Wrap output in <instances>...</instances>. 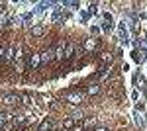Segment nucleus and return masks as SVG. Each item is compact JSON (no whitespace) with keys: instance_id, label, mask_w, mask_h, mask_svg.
I'll list each match as a JSON object with an SVG mask.
<instances>
[{"instance_id":"8","label":"nucleus","mask_w":147,"mask_h":131,"mask_svg":"<svg viewBox=\"0 0 147 131\" xmlns=\"http://www.w3.org/2000/svg\"><path fill=\"white\" fill-rule=\"evenodd\" d=\"M28 65H30V69H32V71H34V69H37V67L41 65V57H39L37 53L32 55V57H30V63H28Z\"/></svg>"},{"instance_id":"34","label":"nucleus","mask_w":147,"mask_h":131,"mask_svg":"<svg viewBox=\"0 0 147 131\" xmlns=\"http://www.w3.org/2000/svg\"><path fill=\"white\" fill-rule=\"evenodd\" d=\"M0 129H2V127H0Z\"/></svg>"},{"instance_id":"13","label":"nucleus","mask_w":147,"mask_h":131,"mask_svg":"<svg viewBox=\"0 0 147 131\" xmlns=\"http://www.w3.org/2000/svg\"><path fill=\"white\" fill-rule=\"evenodd\" d=\"M96 45H98V41H96L94 37H90V39H86V43H84V49H86V51H94V49H96Z\"/></svg>"},{"instance_id":"7","label":"nucleus","mask_w":147,"mask_h":131,"mask_svg":"<svg viewBox=\"0 0 147 131\" xmlns=\"http://www.w3.org/2000/svg\"><path fill=\"white\" fill-rule=\"evenodd\" d=\"M61 10L63 8H53L51 16H49V22H63V16H61Z\"/></svg>"},{"instance_id":"19","label":"nucleus","mask_w":147,"mask_h":131,"mask_svg":"<svg viewBox=\"0 0 147 131\" xmlns=\"http://www.w3.org/2000/svg\"><path fill=\"white\" fill-rule=\"evenodd\" d=\"M79 20H80L82 24H88V20H90V14H88V12H82V10H80V12H79Z\"/></svg>"},{"instance_id":"22","label":"nucleus","mask_w":147,"mask_h":131,"mask_svg":"<svg viewBox=\"0 0 147 131\" xmlns=\"http://www.w3.org/2000/svg\"><path fill=\"white\" fill-rule=\"evenodd\" d=\"M112 59H114V57H112L110 53H102V55H100V61H102V63H106V65H108V63L112 65Z\"/></svg>"},{"instance_id":"28","label":"nucleus","mask_w":147,"mask_h":131,"mask_svg":"<svg viewBox=\"0 0 147 131\" xmlns=\"http://www.w3.org/2000/svg\"><path fill=\"white\" fill-rule=\"evenodd\" d=\"M129 98L134 100V102H137V100H139V92H137V90H134V92L129 94Z\"/></svg>"},{"instance_id":"12","label":"nucleus","mask_w":147,"mask_h":131,"mask_svg":"<svg viewBox=\"0 0 147 131\" xmlns=\"http://www.w3.org/2000/svg\"><path fill=\"white\" fill-rule=\"evenodd\" d=\"M20 102H22L24 106H28V108H32V106H34V98H32V96H28V94H20Z\"/></svg>"},{"instance_id":"30","label":"nucleus","mask_w":147,"mask_h":131,"mask_svg":"<svg viewBox=\"0 0 147 131\" xmlns=\"http://www.w3.org/2000/svg\"><path fill=\"white\" fill-rule=\"evenodd\" d=\"M108 75H110V71L106 69V71H104V73H102V75H100V78H102V80H104V78H108Z\"/></svg>"},{"instance_id":"9","label":"nucleus","mask_w":147,"mask_h":131,"mask_svg":"<svg viewBox=\"0 0 147 131\" xmlns=\"http://www.w3.org/2000/svg\"><path fill=\"white\" fill-rule=\"evenodd\" d=\"M43 33H45V26L43 24H35L34 28H32V35H35V37H39Z\"/></svg>"},{"instance_id":"24","label":"nucleus","mask_w":147,"mask_h":131,"mask_svg":"<svg viewBox=\"0 0 147 131\" xmlns=\"http://www.w3.org/2000/svg\"><path fill=\"white\" fill-rule=\"evenodd\" d=\"M137 82H139V88H145L147 86V80L143 75H137Z\"/></svg>"},{"instance_id":"10","label":"nucleus","mask_w":147,"mask_h":131,"mask_svg":"<svg viewBox=\"0 0 147 131\" xmlns=\"http://www.w3.org/2000/svg\"><path fill=\"white\" fill-rule=\"evenodd\" d=\"M65 41H61L59 43V47H57V51H55V59L57 61H61V59H65Z\"/></svg>"},{"instance_id":"11","label":"nucleus","mask_w":147,"mask_h":131,"mask_svg":"<svg viewBox=\"0 0 147 131\" xmlns=\"http://www.w3.org/2000/svg\"><path fill=\"white\" fill-rule=\"evenodd\" d=\"M39 131H53V121L45 118V120L39 123Z\"/></svg>"},{"instance_id":"3","label":"nucleus","mask_w":147,"mask_h":131,"mask_svg":"<svg viewBox=\"0 0 147 131\" xmlns=\"http://www.w3.org/2000/svg\"><path fill=\"white\" fill-rule=\"evenodd\" d=\"M82 98H84V96H82L80 92H67V94L63 96V100L69 102V104H73V106H79L80 102H82Z\"/></svg>"},{"instance_id":"23","label":"nucleus","mask_w":147,"mask_h":131,"mask_svg":"<svg viewBox=\"0 0 147 131\" xmlns=\"http://www.w3.org/2000/svg\"><path fill=\"white\" fill-rule=\"evenodd\" d=\"M98 90H100V86H98V84H90V86L86 88V94H98Z\"/></svg>"},{"instance_id":"31","label":"nucleus","mask_w":147,"mask_h":131,"mask_svg":"<svg viewBox=\"0 0 147 131\" xmlns=\"http://www.w3.org/2000/svg\"><path fill=\"white\" fill-rule=\"evenodd\" d=\"M4 55H6V49H4V47H0V61L4 59Z\"/></svg>"},{"instance_id":"21","label":"nucleus","mask_w":147,"mask_h":131,"mask_svg":"<svg viewBox=\"0 0 147 131\" xmlns=\"http://www.w3.org/2000/svg\"><path fill=\"white\" fill-rule=\"evenodd\" d=\"M14 57H16V55H14V47H8V49H6V55H4V59L10 63V61H14Z\"/></svg>"},{"instance_id":"17","label":"nucleus","mask_w":147,"mask_h":131,"mask_svg":"<svg viewBox=\"0 0 147 131\" xmlns=\"http://www.w3.org/2000/svg\"><path fill=\"white\" fill-rule=\"evenodd\" d=\"M100 33H102V30H100V26H98V24H94V26H90V35L94 37V39H96V37H98Z\"/></svg>"},{"instance_id":"6","label":"nucleus","mask_w":147,"mask_h":131,"mask_svg":"<svg viewBox=\"0 0 147 131\" xmlns=\"http://www.w3.org/2000/svg\"><path fill=\"white\" fill-rule=\"evenodd\" d=\"M39 57H41V63H43V65H47L49 61H53V59H55V51L47 49V51H43V53H39Z\"/></svg>"},{"instance_id":"18","label":"nucleus","mask_w":147,"mask_h":131,"mask_svg":"<svg viewBox=\"0 0 147 131\" xmlns=\"http://www.w3.org/2000/svg\"><path fill=\"white\" fill-rule=\"evenodd\" d=\"M35 121H37V116H35L34 112H28L26 114V123L30 125V123H35Z\"/></svg>"},{"instance_id":"2","label":"nucleus","mask_w":147,"mask_h":131,"mask_svg":"<svg viewBox=\"0 0 147 131\" xmlns=\"http://www.w3.org/2000/svg\"><path fill=\"white\" fill-rule=\"evenodd\" d=\"M0 102H2V104H6V106H14V104H18V102H20V94L6 92V94H2V96H0Z\"/></svg>"},{"instance_id":"26","label":"nucleus","mask_w":147,"mask_h":131,"mask_svg":"<svg viewBox=\"0 0 147 131\" xmlns=\"http://www.w3.org/2000/svg\"><path fill=\"white\" fill-rule=\"evenodd\" d=\"M71 118H73V120H82V112H80V110H75Z\"/></svg>"},{"instance_id":"16","label":"nucleus","mask_w":147,"mask_h":131,"mask_svg":"<svg viewBox=\"0 0 147 131\" xmlns=\"http://www.w3.org/2000/svg\"><path fill=\"white\" fill-rule=\"evenodd\" d=\"M77 125V120H73V118H65V121H63V127H67V129H73Z\"/></svg>"},{"instance_id":"25","label":"nucleus","mask_w":147,"mask_h":131,"mask_svg":"<svg viewBox=\"0 0 147 131\" xmlns=\"http://www.w3.org/2000/svg\"><path fill=\"white\" fill-rule=\"evenodd\" d=\"M88 14H98V4H88Z\"/></svg>"},{"instance_id":"27","label":"nucleus","mask_w":147,"mask_h":131,"mask_svg":"<svg viewBox=\"0 0 147 131\" xmlns=\"http://www.w3.org/2000/svg\"><path fill=\"white\" fill-rule=\"evenodd\" d=\"M39 100H41V102H43V104H51V102H53V98H51V96H39Z\"/></svg>"},{"instance_id":"14","label":"nucleus","mask_w":147,"mask_h":131,"mask_svg":"<svg viewBox=\"0 0 147 131\" xmlns=\"http://www.w3.org/2000/svg\"><path fill=\"white\" fill-rule=\"evenodd\" d=\"M102 22H106V24H112V26H116V22H114V16H112V12H104V14H102Z\"/></svg>"},{"instance_id":"4","label":"nucleus","mask_w":147,"mask_h":131,"mask_svg":"<svg viewBox=\"0 0 147 131\" xmlns=\"http://www.w3.org/2000/svg\"><path fill=\"white\" fill-rule=\"evenodd\" d=\"M20 18H22V24L26 26V28H34L35 26V14L34 12H26V14H22Z\"/></svg>"},{"instance_id":"33","label":"nucleus","mask_w":147,"mask_h":131,"mask_svg":"<svg viewBox=\"0 0 147 131\" xmlns=\"http://www.w3.org/2000/svg\"><path fill=\"white\" fill-rule=\"evenodd\" d=\"M145 73H147V61H145Z\"/></svg>"},{"instance_id":"29","label":"nucleus","mask_w":147,"mask_h":131,"mask_svg":"<svg viewBox=\"0 0 147 131\" xmlns=\"http://www.w3.org/2000/svg\"><path fill=\"white\" fill-rule=\"evenodd\" d=\"M129 69H131L129 63H124V65H122V71H124V73H129Z\"/></svg>"},{"instance_id":"20","label":"nucleus","mask_w":147,"mask_h":131,"mask_svg":"<svg viewBox=\"0 0 147 131\" xmlns=\"http://www.w3.org/2000/svg\"><path fill=\"white\" fill-rule=\"evenodd\" d=\"M114 28H116V26H112V24H106V22H102V24H100V30H102L104 33H110Z\"/></svg>"},{"instance_id":"32","label":"nucleus","mask_w":147,"mask_h":131,"mask_svg":"<svg viewBox=\"0 0 147 131\" xmlns=\"http://www.w3.org/2000/svg\"><path fill=\"white\" fill-rule=\"evenodd\" d=\"M94 131H110V129H106V127H98V129H94Z\"/></svg>"},{"instance_id":"5","label":"nucleus","mask_w":147,"mask_h":131,"mask_svg":"<svg viewBox=\"0 0 147 131\" xmlns=\"http://www.w3.org/2000/svg\"><path fill=\"white\" fill-rule=\"evenodd\" d=\"M145 118H147V116L143 114V112H139V110H134V121H136L139 127H145V123H147Z\"/></svg>"},{"instance_id":"1","label":"nucleus","mask_w":147,"mask_h":131,"mask_svg":"<svg viewBox=\"0 0 147 131\" xmlns=\"http://www.w3.org/2000/svg\"><path fill=\"white\" fill-rule=\"evenodd\" d=\"M116 30H118V37H120V41L124 45H127L129 43V30H127V22L125 20H122V22H118L116 24Z\"/></svg>"},{"instance_id":"15","label":"nucleus","mask_w":147,"mask_h":131,"mask_svg":"<svg viewBox=\"0 0 147 131\" xmlns=\"http://www.w3.org/2000/svg\"><path fill=\"white\" fill-rule=\"evenodd\" d=\"M73 53H75V45H73V43H67V45H65V59H71V57H73Z\"/></svg>"}]
</instances>
